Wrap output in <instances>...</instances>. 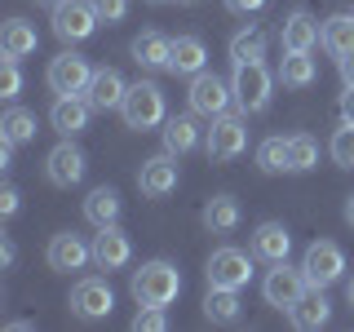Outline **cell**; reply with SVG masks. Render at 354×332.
Segmentation results:
<instances>
[{
	"label": "cell",
	"instance_id": "obj_17",
	"mask_svg": "<svg viewBox=\"0 0 354 332\" xmlns=\"http://www.w3.org/2000/svg\"><path fill=\"white\" fill-rule=\"evenodd\" d=\"M129 257H133V243L120 230V221L115 226H97V235H93V266L97 270H120V266H129Z\"/></svg>",
	"mask_w": 354,
	"mask_h": 332
},
{
	"label": "cell",
	"instance_id": "obj_34",
	"mask_svg": "<svg viewBox=\"0 0 354 332\" xmlns=\"http://www.w3.org/2000/svg\"><path fill=\"white\" fill-rule=\"evenodd\" d=\"M328 151H332V164H337V169H354V124L350 120H341V129L332 133Z\"/></svg>",
	"mask_w": 354,
	"mask_h": 332
},
{
	"label": "cell",
	"instance_id": "obj_45",
	"mask_svg": "<svg viewBox=\"0 0 354 332\" xmlns=\"http://www.w3.org/2000/svg\"><path fill=\"white\" fill-rule=\"evenodd\" d=\"M346 302H350V310H354V279L346 284Z\"/></svg>",
	"mask_w": 354,
	"mask_h": 332
},
{
	"label": "cell",
	"instance_id": "obj_1",
	"mask_svg": "<svg viewBox=\"0 0 354 332\" xmlns=\"http://www.w3.org/2000/svg\"><path fill=\"white\" fill-rule=\"evenodd\" d=\"M129 293H133L138 306H164L169 310L177 302V293H182V275H177V266L164 261V257L142 261L138 270H133V279H129Z\"/></svg>",
	"mask_w": 354,
	"mask_h": 332
},
{
	"label": "cell",
	"instance_id": "obj_3",
	"mask_svg": "<svg viewBox=\"0 0 354 332\" xmlns=\"http://www.w3.org/2000/svg\"><path fill=\"white\" fill-rule=\"evenodd\" d=\"M120 116H124V124L129 129H138V133H147L155 124H164V89L155 84V80H138V84H129V93H124V102H120Z\"/></svg>",
	"mask_w": 354,
	"mask_h": 332
},
{
	"label": "cell",
	"instance_id": "obj_8",
	"mask_svg": "<svg viewBox=\"0 0 354 332\" xmlns=\"http://www.w3.org/2000/svg\"><path fill=\"white\" fill-rule=\"evenodd\" d=\"M252 248L243 252V248H213V257H208L204 266V275H208V284L213 288H243L252 279Z\"/></svg>",
	"mask_w": 354,
	"mask_h": 332
},
{
	"label": "cell",
	"instance_id": "obj_27",
	"mask_svg": "<svg viewBox=\"0 0 354 332\" xmlns=\"http://www.w3.org/2000/svg\"><path fill=\"white\" fill-rule=\"evenodd\" d=\"M36 27L31 22H22V18H9L5 27H0V53H9V58H27V53H36Z\"/></svg>",
	"mask_w": 354,
	"mask_h": 332
},
{
	"label": "cell",
	"instance_id": "obj_38",
	"mask_svg": "<svg viewBox=\"0 0 354 332\" xmlns=\"http://www.w3.org/2000/svg\"><path fill=\"white\" fill-rule=\"evenodd\" d=\"M18 213V186H5L0 191V217H14Z\"/></svg>",
	"mask_w": 354,
	"mask_h": 332
},
{
	"label": "cell",
	"instance_id": "obj_11",
	"mask_svg": "<svg viewBox=\"0 0 354 332\" xmlns=\"http://www.w3.org/2000/svg\"><path fill=\"white\" fill-rule=\"evenodd\" d=\"M84 169H88V160L71 138H62L58 147L44 155V177H49V186H62V191H71V186L84 177Z\"/></svg>",
	"mask_w": 354,
	"mask_h": 332
},
{
	"label": "cell",
	"instance_id": "obj_36",
	"mask_svg": "<svg viewBox=\"0 0 354 332\" xmlns=\"http://www.w3.org/2000/svg\"><path fill=\"white\" fill-rule=\"evenodd\" d=\"M22 89V71H18V58H0V98H18Z\"/></svg>",
	"mask_w": 354,
	"mask_h": 332
},
{
	"label": "cell",
	"instance_id": "obj_41",
	"mask_svg": "<svg viewBox=\"0 0 354 332\" xmlns=\"http://www.w3.org/2000/svg\"><path fill=\"white\" fill-rule=\"evenodd\" d=\"M337 66H341V80H346V84H354V53H346V58H337Z\"/></svg>",
	"mask_w": 354,
	"mask_h": 332
},
{
	"label": "cell",
	"instance_id": "obj_12",
	"mask_svg": "<svg viewBox=\"0 0 354 332\" xmlns=\"http://www.w3.org/2000/svg\"><path fill=\"white\" fill-rule=\"evenodd\" d=\"M44 261H49V270H58V275L84 270V266L93 261V243H84L75 230H58V235L49 239V248H44Z\"/></svg>",
	"mask_w": 354,
	"mask_h": 332
},
{
	"label": "cell",
	"instance_id": "obj_21",
	"mask_svg": "<svg viewBox=\"0 0 354 332\" xmlns=\"http://www.w3.org/2000/svg\"><path fill=\"white\" fill-rule=\"evenodd\" d=\"M124 93H129L124 75H120L115 66H97V71H93V80H88V93H84V98L93 102V111H120Z\"/></svg>",
	"mask_w": 354,
	"mask_h": 332
},
{
	"label": "cell",
	"instance_id": "obj_20",
	"mask_svg": "<svg viewBox=\"0 0 354 332\" xmlns=\"http://www.w3.org/2000/svg\"><path fill=\"white\" fill-rule=\"evenodd\" d=\"M129 53H133V62H138L142 71H169L173 40L164 36V31H142V36H133Z\"/></svg>",
	"mask_w": 354,
	"mask_h": 332
},
{
	"label": "cell",
	"instance_id": "obj_19",
	"mask_svg": "<svg viewBox=\"0 0 354 332\" xmlns=\"http://www.w3.org/2000/svg\"><path fill=\"white\" fill-rule=\"evenodd\" d=\"M332 319V302H328V288H306V297L288 310V324L297 332H315Z\"/></svg>",
	"mask_w": 354,
	"mask_h": 332
},
{
	"label": "cell",
	"instance_id": "obj_9",
	"mask_svg": "<svg viewBox=\"0 0 354 332\" xmlns=\"http://www.w3.org/2000/svg\"><path fill=\"white\" fill-rule=\"evenodd\" d=\"M97 31V14L88 0H58L53 5V36L66 44H80Z\"/></svg>",
	"mask_w": 354,
	"mask_h": 332
},
{
	"label": "cell",
	"instance_id": "obj_31",
	"mask_svg": "<svg viewBox=\"0 0 354 332\" xmlns=\"http://www.w3.org/2000/svg\"><path fill=\"white\" fill-rule=\"evenodd\" d=\"M266 58V31L261 27H243L230 36V66L239 62H261Z\"/></svg>",
	"mask_w": 354,
	"mask_h": 332
},
{
	"label": "cell",
	"instance_id": "obj_22",
	"mask_svg": "<svg viewBox=\"0 0 354 332\" xmlns=\"http://www.w3.org/2000/svg\"><path fill=\"white\" fill-rule=\"evenodd\" d=\"M195 111H186V116H169L164 120V151H173L177 160H182V155H191L195 147H199V124H195Z\"/></svg>",
	"mask_w": 354,
	"mask_h": 332
},
{
	"label": "cell",
	"instance_id": "obj_40",
	"mask_svg": "<svg viewBox=\"0 0 354 332\" xmlns=\"http://www.w3.org/2000/svg\"><path fill=\"white\" fill-rule=\"evenodd\" d=\"M341 120L354 124V84H346V93H341Z\"/></svg>",
	"mask_w": 354,
	"mask_h": 332
},
{
	"label": "cell",
	"instance_id": "obj_43",
	"mask_svg": "<svg viewBox=\"0 0 354 332\" xmlns=\"http://www.w3.org/2000/svg\"><path fill=\"white\" fill-rule=\"evenodd\" d=\"M5 328H9V332H31V328H36V324H31V319H9Z\"/></svg>",
	"mask_w": 354,
	"mask_h": 332
},
{
	"label": "cell",
	"instance_id": "obj_7",
	"mask_svg": "<svg viewBox=\"0 0 354 332\" xmlns=\"http://www.w3.org/2000/svg\"><path fill=\"white\" fill-rule=\"evenodd\" d=\"M301 270H306L310 288H332L341 275H346V252H341L332 239H315L306 248V257H301Z\"/></svg>",
	"mask_w": 354,
	"mask_h": 332
},
{
	"label": "cell",
	"instance_id": "obj_25",
	"mask_svg": "<svg viewBox=\"0 0 354 332\" xmlns=\"http://www.w3.org/2000/svg\"><path fill=\"white\" fill-rule=\"evenodd\" d=\"M199 217H204V230H213V235H230V230L239 226V199L235 195H213Z\"/></svg>",
	"mask_w": 354,
	"mask_h": 332
},
{
	"label": "cell",
	"instance_id": "obj_15",
	"mask_svg": "<svg viewBox=\"0 0 354 332\" xmlns=\"http://www.w3.org/2000/svg\"><path fill=\"white\" fill-rule=\"evenodd\" d=\"M319 36H324V22H315L310 9H292V14H283V22H279L283 53H310L319 44Z\"/></svg>",
	"mask_w": 354,
	"mask_h": 332
},
{
	"label": "cell",
	"instance_id": "obj_13",
	"mask_svg": "<svg viewBox=\"0 0 354 332\" xmlns=\"http://www.w3.org/2000/svg\"><path fill=\"white\" fill-rule=\"evenodd\" d=\"M111 310H115V293H111L106 279H97V275H88L71 288V315L80 319H111Z\"/></svg>",
	"mask_w": 354,
	"mask_h": 332
},
{
	"label": "cell",
	"instance_id": "obj_32",
	"mask_svg": "<svg viewBox=\"0 0 354 332\" xmlns=\"http://www.w3.org/2000/svg\"><path fill=\"white\" fill-rule=\"evenodd\" d=\"M319 164V142L310 133H292L288 138V173H310Z\"/></svg>",
	"mask_w": 354,
	"mask_h": 332
},
{
	"label": "cell",
	"instance_id": "obj_46",
	"mask_svg": "<svg viewBox=\"0 0 354 332\" xmlns=\"http://www.w3.org/2000/svg\"><path fill=\"white\" fill-rule=\"evenodd\" d=\"M36 5H49V9H53V5H58V0H36Z\"/></svg>",
	"mask_w": 354,
	"mask_h": 332
},
{
	"label": "cell",
	"instance_id": "obj_42",
	"mask_svg": "<svg viewBox=\"0 0 354 332\" xmlns=\"http://www.w3.org/2000/svg\"><path fill=\"white\" fill-rule=\"evenodd\" d=\"M14 257H18V248H14V239H0V261H5V266H14Z\"/></svg>",
	"mask_w": 354,
	"mask_h": 332
},
{
	"label": "cell",
	"instance_id": "obj_18",
	"mask_svg": "<svg viewBox=\"0 0 354 332\" xmlns=\"http://www.w3.org/2000/svg\"><path fill=\"white\" fill-rule=\"evenodd\" d=\"M248 248H252V257H257V261L274 266V261H288V252H292V235H288L283 221H261V226L252 230Z\"/></svg>",
	"mask_w": 354,
	"mask_h": 332
},
{
	"label": "cell",
	"instance_id": "obj_23",
	"mask_svg": "<svg viewBox=\"0 0 354 332\" xmlns=\"http://www.w3.org/2000/svg\"><path fill=\"white\" fill-rule=\"evenodd\" d=\"M169 71L173 75H199V71H208V49H204V40L199 36H177L173 40V58H169Z\"/></svg>",
	"mask_w": 354,
	"mask_h": 332
},
{
	"label": "cell",
	"instance_id": "obj_29",
	"mask_svg": "<svg viewBox=\"0 0 354 332\" xmlns=\"http://www.w3.org/2000/svg\"><path fill=\"white\" fill-rule=\"evenodd\" d=\"M279 84L283 89H310L319 80V66H315V58L310 53H283V62H279Z\"/></svg>",
	"mask_w": 354,
	"mask_h": 332
},
{
	"label": "cell",
	"instance_id": "obj_33",
	"mask_svg": "<svg viewBox=\"0 0 354 332\" xmlns=\"http://www.w3.org/2000/svg\"><path fill=\"white\" fill-rule=\"evenodd\" d=\"M257 169L261 173H288V138H266L257 147Z\"/></svg>",
	"mask_w": 354,
	"mask_h": 332
},
{
	"label": "cell",
	"instance_id": "obj_4",
	"mask_svg": "<svg viewBox=\"0 0 354 332\" xmlns=\"http://www.w3.org/2000/svg\"><path fill=\"white\" fill-rule=\"evenodd\" d=\"M230 102H235V89L230 80H221L217 71H199L191 75V89H186V111H195L199 120H217L226 116Z\"/></svg>",
	"mask_w": 354,
	"mask_h": 332
},
{
	"label": "cell",
	"instance_id": "obj_16",
	"mask_svg": "<svg viewBox=\"0 0 354 332\" xmlns=\"http://www.w3.org/2000/svg\"><path fill=\"white\" fill-rule=\"evenodd\" d=\"M88 116H93V102H88L84 93H58L49 107V124L53 133H62V138H75V133L88 129Z\"/></svg>",
	"mask_w": 354,
	"mask_h": 332
},
{
	"label": "cell",
	"instance_id": "obj_5",
	"mask_svg": "<svg viewBox=\"0 0 354 332\" xmlns=\"http://www.w3.org/2000/svg\"><path fill=\"white\" fill-rule=\"evenodd\" d=\"M306 288H310V279H306L301 266L274 261L270 270H266V279H261V297H266V306H274V310H292L306 297Z\"/></svg>",
	"mask_w": 354,
	"mask_h": 332
},
{
	"label": "cell",
	"instance_id": "obj_28",
	"mask_svg": "<svg viewBox=\"0 0 354 332\" xmlns=\"http://www.w3.org/2000/svg\"><path fill=\"white\" fill-rule=\"evenodd\" d=\"M319 44H324L332 58H346V53H354V14H332L324 22V36H319Z\"/></svg>",
	"mask_w": 354,
	"mask_h": 332
},
{
	"label": "cell",
	"instance_id": "obj_2",
	"mask_svg": "<svg viewBox=\"0 0 354 332\" xmlns=\"http://www.w3.org/2000/svg\"><path fill=\"white\" fill-rule=\"evenodd\" d=\"M274 80H279V75H270L266 62H239L235 75H230L235 107L243 111V116H261V111L270 107V98H274Z\"/></svg>",
	"mask_w": 354,
	"mask_h": 332
},
{
	"label": "cell",
	"instance_id": "obj_14",
	"mask_svg": "<svg viewBox=\"0 0 354 332\" xmlns=\"http://www.w3.org/2000/svg\"><path fill=\"white\" fill-rule=\"evenodd\" d=\"M97 66H88V58L80 53H58V58L49 62V89L53 93H88V80H93Z\"/></svg>",
	"mask_w": 354,
	"mask_h": 332
},
{
	"label": "cell",
	"instance_id": "obj_26",
	"mask_svg": "<svg viewBox=\"0 0 354 332\" xmlns=\"http://www.w3.org/2000/svg\"><path fill=\"white\" fill-rule=\"evenodd\" d=\"M84 217L93 221V226H115L120 221V191L115 186H93V191L84 195Z\"/></svg>",
	"mask_w": 354,
	"mask_h": 332
},
{
	"label": "cell",
	"instance_id": "obj_37",
	"mask_svg": "<svg viewBox=\"0 0 354 332\" xmlns=\"http://www.w3.org/2000/svg\"><path fill=\"white\" fill-rule=\"evenodd\" d=\"M88 5H93L97 22H106V27H115V22L129 18V0H88Z\"/></svg>",
	"mask_w": 354,
	"mask_h": 332
},
{
	"label": "cell",
	"instance_id": "obj_30",
	"mask_svg": "<svg viewBox=\"0 0 354 332\" xmlns=\"http://www.w3.org/2000/svg\"><path fill=\"white\" fill-rule=\"evenodd\" d=\"M36 133H40V129H36V111H27V107H9L5 116H0V138L14 142V147L31 142Z\"/></svg>",
	"mask_w": 354,
	"mask_h": 332
},
{
	"label": "cell",
	"instance_id": "obj_39",
	"mask_svg": "<svg viewBox=\"0 0 354 332\" xmlns=\"http://www.w3.org/2000/svg\"><path fill=\"white\" fill-rule=\"evenodd\" d=\"M261 5H266V0H226V9H230V14H257Z\"/></svg>",
	"mask_w": 354,
	"mask_h": 332
},
{
	"label": "cell",
	"instance_id": "obj_24",
	"mask_svg": "<svg viewBox=\"0 0 354 332\" xmlns=\"http://www.w3.org/2000/svg\"><path fill=\"white\" fill-rule=\"evenodd\" d=\"M239 288H213L208 284V293H204V319L208 324H239Z\"/></svg>",
	"mask_w": 354,
	"mask_h": 332
},
{
	"label": "cell",
	"instance_id": "obj_35",
	"mask_svg": "<svg viewBox=\"0 0 354 332\" xmlns=\"http://www.w3.org/2000/svg\"><path fill=\"white\" fill-rule=\"evenodd\" d=\"M164 328H169L164 306H142L138 315H133V332H164Z\"/></svg>",
	"mask_w": 354,
	"mask_h": 332
},
{
	"label": "cell",
	"instance_id": "obj_6",
	"mask_svg": "<svg viewBox=\"0 0 354 332\" xmlns=\"http://www.w3.org/2000/svg\"><path fill=\"white\" fill-rule=\"evenodd\" d=\"M243 147H248V129H243V116H217L208 120V133H204V151L213 164H230L235 155H243Z\"/></svg>",
	"mask_w": 354,
	"mask_h": 332
},
{
	"label": "cell",
	"instance_id": "obj_47",
	"mask_svg": "<svg viewBox=\"0 0 354 332\" xmlns=\"http://www.w3.org/2000/svg\"><path fill=\"white\" fill-rule=\"evenodd\" d=\"M177 5H199V0H177Z\"/></svg>",
	"mask_w": 354,
	"mask_h": 332
},
{
	"label": "cell",
	"instance_id": "obj_48",
	"mask_svg": "<svg viewBox=\"0 0 354 332\" xmlns=\"http://www.w3.org/2000/svg\"><path fill=\"white\" fill-rule=\"evenodd\" d=\"M147 5H164V0H147Z\"/></svg>",
	"mask_w": 354,
	"mask_h": 332
},
{
	"label": "cell",
	"instance_id": "obj_44",
	"mask_svg": "<svg viewBox=\"0 0 354 332\" xmlns=\"http://www.w3.org/2000/svg\"><path fill=\"white\" fill-rule=\"evenodd\" d=\"M346 226L354 230V195H346Z\"/></svg>",
	"mask_w": 354,
	"mask_h": 332
},
{
	"label": "cell",
	"instance_id": "obj_10",
	"mask_svg": "<svg viewBox=\"0 0 354 332\" xmlns=\"http://www.w3.org/2000/svg\"><path fill=\"white\" fill-rule=\"evenodd\" d=\"M177 182H182V169H177V155H173V151H160V155H151V160H142V169H138V191L147 195V199L173 195Z\"/></svg>",
	"mask_w": 354,
	"mask_h": 332
}]
</instances>
